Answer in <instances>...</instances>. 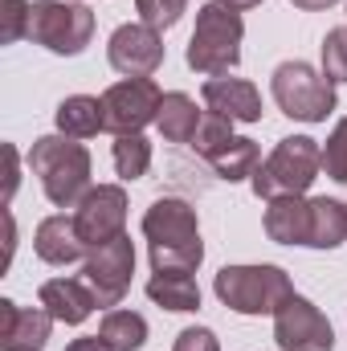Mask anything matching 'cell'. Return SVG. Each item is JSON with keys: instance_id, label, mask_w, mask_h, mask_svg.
I'll list each match as a JSON object with an SVG mask.
<instances>
[{"instance_id": "10", "label": "cell", "mask_w": 347, "mask_h": 351, "mask_svg": "<svg viewBox=\"0 0 347 351\" xmlns=\"http://www.w3.org/2000/svg\"><path fill=\"white\" fill-rule=\"evenodd\" d=\"M274 339L282 351H331L335 348V331L327 323V315L307 302L302 294H294L278 315H274Z\"/></svg>"}, {"instance_id": "28", "label": "cell", "mask_w": 347, "mask_h": 351, "mask_svg": "<svg viewBox=\"0 0 347 351\" xmlns=\"http://www.w3.org/2000/svg\"><path fill=\"white\" fill-rule=\"evenodd\" d=\"M323 74L331 82H347V29H331L323 37Z\"/></svg>"}, {"instance_id": "7", "label": "cell", "mask_w": 347, "mask_h": 351, "mask_svg": "<svg viewBox=\"0 0 347 351\" xmlns=\"http://www.w3.org/2000/svg\"><path fill=\"white\" fill-rule=\"evenodd\" d=\"M94 37V12L86 4H70V0H37L29 8V41L45 45L49 53L74 58L82 53Z\"/></svg>"}, {"instance_id": "17", "label": "cell", "mask_w": 347, "mask_h": 351, "mask_svg": "<svg viewBox=\"0 0 347 351\" xmlns=\"http://www.w3.org/2000/svg\"><path fill=\"white\" fill-rule=\"evenodd\" d=\"M41 306H45L58 323L78 327V323L90 319V311L98 306V298H94V290H90L86 282H78V278H49V282L41 286Z\"/></svg>"}, {"instance_id": "12", "label": "cell", "mask_w": 347, "mask_h": 351, "mask_svg": "<svg viewBox=\"0 0 347 351\" xmlns=\"http://www.w3.org/2000/svg\"><path fill=\"white\" fill-rule=\"evenodd\" d=\"M106 58L110 66L123 74V78H152L160 66H164V37L135 21V25H119L110 33V45H106Z\"/></svg>"}, {"instance_id": "13", "label": "cell", "mask_w": 347, "mask_h": 351, "mask_svg": "<svg viewBox=\"0 0 347 351\" xmlns=\"http://www.w3.org/2000/svg\"><path fill=\"white\" fill-rule=\"evenodd\" d=\"M53 323L58 319L45 306H16L12 298H0V351H41Z\"/></svg>"}, {"instance_id": "9", "label": "cell", "mask_w": 347, "mask_h": 351, "mask_svg": "<svg viewBox=\"0 0 347 351\" xmlns=\"http://www.w3.org/2000/svg\"><path fill=\"white\" fill-rule=\"evenodd\" d=\"M82 274H86V286L94 290L98 306H119L123 294L131 290V274H135V245H131V237L123 233V237L90 250Z\"/></svg>"}, {"instance_id": "3", "label": "cell", "mask_w": 347, "mask_h": 351, "mask_svg": "<svg viewBox=\"0 0 347 351\" xmlns=\"http://www.w3.org/2000/svg\"><path fill=\"white\" fill-rule=\"evenodd\" d=\"M241 37H246V25H241V12L229 8L225 0H208L196 8V29L188 37V53L184 62L196 70V74H229L237 62H241Z\"/></svg>"}, {"instance_id": "18", "label": "cell", "mask_w": 347, "mask_h": 351, "mask_svg": "<svg viewBox=\"0 0 347 351\" xmlns=\"http://www.w3.org/2000/svg\"><path fill=\"white\" fill-rule=\"evenodd\" d=\"M53 123H58V131L70 135V139H94L98 131H106V123H102V98L70 94V98L53 110Z\"/></svg>"}, {"instance_id": "21", "label": "cell", "mask_w": 347, "mask_h": 351, "mask_svg": "<svg viewBox=\"0 0 347 351\" xmlns=\"http://www.w3.org/2000/svg\"><path fill=\"white\" fill-rule=\"evenodd\" d=\"M147 298L164 311H200V286L192 274H152Z\"/></svg>"}, {"instance_id": "30", "label": "cell", "mask_w": 347, "mask_h": 351, "mask_svg": "<svg viewBox=\"0 0 347 351\" xmlns=\"http://www.w3.org/2000/svg\"><path fill=\"white\" fill-rule=\"evenodd\" d=\"M172 351H221V343H217V335L208 327H184L176 335Z\"/></svg>"}, {"instance_id": "24", "label": "cell", "mask_w": 347, "mask_h": 351, "mask_svg": "<svg viewBox=\"0 0 347 351\" xmlns=\"http://www.w3.org/2000/svg\"><path fill=\"white\" fill-rule=\"evenodd\" d=\"M115 172L123 180H139L152 168V143L143 135H115Z\"/></svg>"}, {"instance_id": "23", "label": "cell", "mask_w": 347, "mask_h": 351, "mask_svg": "<svg viewBox=\"0 0 347 351\" xmlns=\"http://www.w3.org/2000/svg\"><path fill=\"white\" fill-rule=\"evenodd\" d=\"M98 335L110 351H139L147 343V319L135 311H106L98 323Z\"/></svg>"}, {"instance_id": "29", "label": "cell", "mask_w": 347, "mask_h": 351, "mask_svg": "<svg viewBox=\"0 0 347 351\" xmlns=\"http://www.w3.org/2000/svg\"><path fill=\"white\" fill-rule=\"evenodd\" d=\"M29 0H4V25H0V37H4V45H12V41H21V37H29Z\"/></svg>"}, {"instance_id": "11", "label": "cell", "mask_w": 347, "mask_h": 351, "mask_svg": "<svg viewBox=\"0 0 347 351\" xmlns=\"http://www.w3.org/2000/svg\"><path fill=\"white\" fill-rule=\"evenodd\" d=\"M74 221H78V233H82V241L90 250L123 237L127 233V192L119 184L90 188L82 196V204H78V213H74Z\"/></svg>"}, {"instance_id": "15", "label": "cell", "mask_w": 347, "mask_h": 351, "mask_svg": "<svg viewBox=\"0 0 347 351\" xmlns=\"http://www.w3.org/2000/svg\"><path fill=\"white\" fill-rule=\"evenodd\" d=\"M204 106L208 110H217V114H225V119H233V123H258L261 119V94L254 82H246V78H208L204 86Z\"/></svg>"}, {"instance_id": "19", "label": "cell", "mask_w": 347, "mask_h": 351, "mask_svg": "<svg viewBox=\"0 0 347 351\" xmlns=\"http://www.w3.org/2000/svg\"><path fill=\"white\" fill-rule=\"evenodd\" d=\"M347 241V204L331 196H315L311 200V250H335Z\"/></svg>"}, {"instance_id": "16", "label": "cell", "mask_w": 347, "mask_h": 351, "mask_svg": "<svg viewBox=\"0 0 347 351\" xmlns=\"http://www.w3.org/2000/svg\"><path fill=\"white\" fill-rule=\"evenodd\" d=\"M265 237L278 245H307L311 241V200L302 196H274L265 200Z\"/></svg>"}, {"instance_id": "6", "label": "cell", "mask_w": 347, "mask_h": 351, "mask_svg": "<svg viewBox=\"0 0 347 351\" xmlns=\"http://www.w3.org/2000/svg\"><path fill=\"white\" fill-rule=\"evenodd\" d=\"M270 90L278 110L298 123H327V114L335 110V82L307 62H282L270 78Z\"/></svg>"}, {"instance_id": "31", "label": "cell", "mask_w": 347, "mask_h": 351, "mask_svg": "<svg viewBox=\"0 0 347 351\" xmlns=\"http://www.w3.org/2000/svg\"><path fill=\"white\" fill-rule=\"evenodd\" d=\"M4 164H8V176H4V200H12V192H16V147L12 143H4Z\"/></svg>"}, {"instance_id": "8", "label": "cell", "mask_w": 347, "mask_h": 351, "mask_svg": "<svg viewBox=\"0 0 347 351\" xmlns=\"http://www.w3.org/2000/svg\"><path fill=\"white\" fill-rule=\"evenodd\" d=\"M164 94L152 78H123L102 94V123L110 135H143L147 123L160 119Z\"/></svg>"}, {"instance_id": "33", "label": "cell", "mask_w": 347, "mask_h": 351, "mask_svg": "<svg viewBox=\"0 0 347 351\" xmlns=\"http://www.w3.org/2000/svg\"><path fill=\"white\" fill-rule=\"evenodd\" d=\"M294 8H302V12H323V8H331L335 0H290Z\"/></svg>"}, {"instance_id": "1", "label": "cell", "mask_w": 347, "mask_h": 351, "mask_svg": "<svg viewBox=\"0 0 347 351\" xmlns=\"http://www.w3.org/2000/svg\"><path fill=\"white\" fill-rule=\"evenodd\" d=\"M143 237H147V254H152L156 274H192L204 262L196 213L180 196H160L143 213Z\"/></svg>"}, {"instance_id": "34", "label": "cell", "mask_w": 347, "mask_h": 351, "mask_svg": "<svg viewBox=\"0 0 347 351\" xmlns=\"http://www.w3.org/2000/svg\"><path fill=\"white\" fill-rule=\"evenodd\" d=\"M229 8H237V12H246V8H258L261 0H225Z\"/></svg>"}, {"instance_id": "25", "label": "cell", "mask_w": 347, "mask_h": 351, "mask_svg": "<svg viewBox=\"0 0 347 351\" xmlns=\"http://www.w3.org/2000/svg\"><path fill=\"white\" fill-rule=\"evenodd\" d=\"M229 139H233V119H225V114H217V110H204V114H200V127H196V135H192L196 156L213 160L221 147H229Z\"/></svg>"}, {"instance_id": "32", "label": "cell", "mask_w": 347, "mask_h": 351, "mask_svg": "<svg viewBox=\"0 0 347 351\" xmlns=\"http://www.w3.org/2000/svg\"><path fill=\"white\" fill-rule=\"evenodd\" d=\"M66 351H110V348H106V339H102V335H86V339H74Z\"/></svg>"}, {"instance_id": "2", "label": "cell", "mask_w": 347, "mask_h": 351, "mask_svg": "<svg viewBox=\"0 0 347 351\" xmlns=\"http://www.w3.org/2000/svg\"><path fill=\"white\" fill-rule=\"evenodd\" d=\"M29 172L41 176L49 204L78 208L90 192V152L70 135H41L29 152Z\"/></svg>"}, {"instance_id": "20", "label": "cell", "mask_w": 347, "mask_h": 351, "mask_svg": "<svg viewBox=\"0 0 347 351\" xmlns=\"http://www.w3.org/2000/svg\"><path fill=\"white\" fill-rule=\"evenodd\" d=\"M200 114L204 110H196V102L188 98V94H164V102H160V119H156V127H160V135L168 139V143H192V135H196V127H200Z\"/></svg>"}, {"instance_id": "27", "label": "cell", "mask_w": 347, "mask_h": 351, "mask_svg": "<svg viewBox=\"0 0 347 351\" xmlns=\"http://www.w3.org/2000/svg\"><path fill=\"white\" fill-rule=\"evenodd\" d=\"M323 172L331 176L335 184H347V119H339L335 131L327 135V147H323Z\"/></svg>"}, {"instance_id": "4", "label": "cell", "mask_w": 347, "mask_h": 351, "mask_svg": "<svg viewBox=\"0 0 347 351\" xmlns=\"http://www.w3.org/2000/svg\"><path fill=\"white\" fill-rule=\"evenodd\" d=\"M213 290L237 315H278L294 298V282L282 265H225Z\"/></svg>"}, {"instance_id": "26", "label": "cell", "mask_w": 347, "mask_h": 351, "mask_svg": "<svg viewBox=\"0 0 347 351\" xmlns=\"http://www.w3.org/2000/svg\"><path fill=\"white\" fill-rule=\"evenodd\" d=\"M135 12H139L143 25L164 33V29H172L176 21L188 12V0H135Z\"/></svg>"}, {"instance_id": "22", "label": "cell", "mask_w": 347, "mask_h": 351, "mask_svg": "<svg viewBox=\"0 0 347 351\" xmlns=\"http://www.w3.org/2000/svg\"><path fill=\"white\" fill-rule=\"evenodd\" d=\"M208 164H213V172L221 176V180L237 184V180H254V172H258V164H261V152H258V143H254V139L233 135V139H229V147H221Z\"/></svg>"}, {"instance_id": "14", "label": "cell", "mask_w": 347, "mask_h": 351, "mask_svg": "<svg viewBox=\"0 0 347 351\" xmlns=\"http://www.w3.org/2000/svg\"><path fill=\"white\" fill-rule=\"evenodd\" d=\"M33 250H37L41 262H49V265H74V262H82V258H90V245L78 233V221L66 217V213H53V217H45L37 225Z\"/></svg>"}, {"instance_id": "5", "label": "cell", "mask_w": 347, "mask_h": 351, "mask_svg": "<svg viewBox=\"0 0 347 351\" xmlns=\"http://www.w3.org/2000/svg\"><path fill=\"white\" fill-rule=\"evenodd\" d=\"M323 172V147L311 135H290L282 139L265 164L254 172V196L258 200H274V196H302Z\"/></svg>"}]
</instances>
